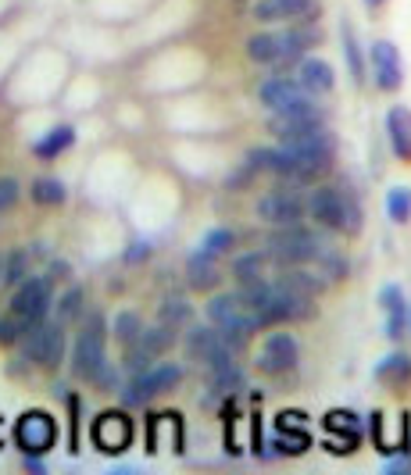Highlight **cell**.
<instances>
[{"instance_id":"6da1fadb","label":"cell","mask_w":411,"mask_h":475,"mask_svg":"<svg viewBox=\"0 0 411 475\" xmlns=\"http://www.w3.org/2000/svg\"><path fill=\"white\" fill-rule=\"evenodd\" d=\"M108 333L112 325L104 322L101 311H83V325H79L75 351H72V372L93 386L115 390V368L108 361Z\"/></svg>"},{"instance_id":"7a4b0ae2","label":"cell","mask_w":411,"mask_h":475,"mask_svg":"<svg viewBox=\"0 0 411 475\" xmlns=\"http://www.w3.org/2000/svg\"><path fill=\"white\" fill-rule=\"evenodd\" d=\"M308 215L322 229H333V233H344V237H357L361 226H365L361 200L354 193H347L344 186H318L308 197Z\"/></svg>"},{"instance_id":"3957f363","label":"cell","mask_w":411,"mask_h":475,"mask_svg":"<svg viewBox=\"0 0 411 475\" xmlns=\"http://www.w3.org/2000/svg\"><path fill=\"white\" fill-rule=\"evenodd\" d=\"M208 322L222 333V340L233 347L236 354L250 344V336L261 329L254 311L240 300V294H219V297L208 300Z\"/></svg>"},{"instance_id":"277c9868","label":"cell","mask_w":411,"mask_h":475,"mask_svg":"<svg viewBox=\"0 0 411 475\" xmlns=\"http://www.w3.org/2000/svg\"><path fill=\"white\" fill-rule=\"evenodd\" d=\"M261 104L272 111V115H311V119H322L315 97L297 82V75H287V72H272L261 90H258Z\"/></svg>"},{"instance_id":"5b68a950","label":"cell","mask_w":411,"mask_h":475,"mask_svg":"<svg viewBox=\"0 0 411 475\" xmlns=\"http://www.w3.org/2000/svg\"><path fill=\"white\" fill-rule=\"evenodd\" d=\"M7 311L18 318L22 336L29 329H36L40 322H47V315L54 311V279L51 276H29L25 283H18L15 294H11Z\"/></svg>"},{"instance_id":"8992f818","label":"cell","mask_w":411,"mask_h":475,"mask_svg":"<svg viewBox=\"0 0 411 475\" xmlns=\"http://www.w3.org/2000/svg\"><path fill=\"white\" fill-rule=\"evenodd\" d=\"M318 237L304 226V222H297V226H283V229H276L269 243H265V254H269V261L272 265H279V268H290V265H311L315 261V254H318Z\"/></svg>"},{"instance_id":"52a82bcc","label":"cell","mask_w":411,"mask_h":475,"mask_svg":"<svg viewBox=\"0 0 411 475\" xmlns=\"http://www.w3.org/2000/svg\"><path fill=\"white\" fill-rule=\"evenodd\" d=\"M18 344H22V361L40 364V368H47V372L61 368L64 351H68V336H64V325H61V322H40V325L29 329Z\"/></svg>"},{"instance_id":"ba28073f","label":"cell","mask_w":411,"mask_h":475,"mask_svg":"<svg viewBox=\"0 0 411 475\" xmlns=\"http://www.w3.org/2000/svg\"><path fill=\"white\" fill-rule=\"evenodd\" d=\"M179 383H182V368H179V364H151L147 372L132 375L129 386L118 390V393H122V404H125V408H140V404H147L151 397L176 390Z\"/></svg>"},{"instance_id":"9c48e42d","label":"cell","mask_w":411,"mask_h":475,"mask_svg":"<svg viewBox=\"0 0 411 475\" xmlns=\"http://www.w3.org/2000/svg\"><path fill=\"white\" fill-rule=\"evenodd\" d=\"M254 215H258L261 222L276 226V229L297 226V222H304V215H308V200H304L297 189H290V186H279V189L265 193V197L254 204Z\"/></svg>"},{"instance_id":"30bf717a","label":"cell","mask_w":411,"mask_h":475,"mask_svg":"<svg viewBox=\"0 0 411 475\" xmlns=\"http://www.w3.org/2000/svg\"><path fill=\"white\" fill-rule=\"evenodd\" d=\"M186 357L190 361H201L208 372L222 368V364H233L236 351L222 340V333L215 325H193L186 333Z\"/></svg>"},{"instance_id":"8fae6325","label":"cell","mask_w":411,"mask_h":475,"mask_svg":"<svg viewBox=\"0 0 411 475\" xmlns=\"http://www.w3.org/2000/svg\"><path fill=\"white\" fill-rule=\"evenodd\" d=\"M11 436H15V443L25 454H47L58 443V422L47 415V412H25V415L15 422Z\"/></svg>"},{"instance_id":"7c38bea8","label":"cell","mask_w":411,"mask_h":475,"mask_svg":"<svg viewBox=\"0 0 411 475\" xmlns=\"http://www.w3.org/2000/svg\"><path fill=\"white\" fill-rule=\"evenodd\" d=\"M368 75H372V82H376L379 93H397L401 90V82H405V61H401V51L390 40H376L372 44Z\"/></svg>"},{"instance_id":"4fadbf2b","label":"cell","mask_w":411,"mask_h":475,"mask_svg":"<svg viewBox=\"0 0 411 475\" xmlns=\"http://www.w3.org/2000/svg\"><path fill=\"white\" fill-rule=\"evenodd\" d=\"M90 440L104 454H125L132 447V418L125 415V412H104V415H97L93 425H90Z\"/></svg>"},{"instance_id":"5bb4252c","label":"cell","mask_w":411,"mask_h":475,"mask_svg":"<svg viewBox=\"0 0 411 475\" xmlns=\"http://www.w3.org/2000/svg\"><path fill=\"white\" fill-rule=\"evenodd\" d=\"M297 357H300V344L294 333H269L265 347L258 351V368L265 375H287L297 368Z\"/></svg>"},{"instance_id":"9a60e30c","label":"cell","mask_w":411,"mask_h":475,"mask_svg":"<svg viewBox=\"0 0 411 475\" xmlns=\"http://www.w3.org/2000/svg\"><path fill=\"white\" fill-rule=\"evenodd\" d=\"M318 11L315 0H254L250 15L261 25H290V22H311Z\"/></svg>"},{"instance_id":"2e32d148","label":"cell","mask_w":411,"mask_h":475,"mask_svg":"<svg viewBox=\"0 0 411 475\" xmlns=\"http://www.w3.org/2000/svg\"><path fill=\"white\" fill-rule=\"evenodd\" d=\"M308 415L304 412H283L276 418V436H272V447L276 454H304L311 447V436H308Z\"/></svg>"},{"instance_id":"e0dca14e","label":"cell","mask_w":411,"mask_h":475,"mask_svg":"<svg viewBox=\"0 0 411 475\" xmlns=\"http://www.w3.org/2000/svg\"><path fill=\"white\" fill-rule=\"evenodd\" d=\"M379 307H383V315H387V336L390 340H405V333H408V322H411V307L408 300H405V290L401 286H383L379 290Z\"/></svg>"},{"instance_id":"ac0fdd59","label":"cell","mask_w":411,"mask_h":475,"mask_svg":"<svg viewBox=\"0 0 411 475\" xmlns=\"http://www.w3.org/2000/svg\"><path fill=\"white\" fill-rule=\"evenodd\" d=\"M326 432H329V451L333 454H351L361 440V425H357V415L337 408L326 415Z\"/></svg>"},{"instance_id":"d6986e66","label":"cell","mask_w":411,"mask_h":475,"mask_svg":"<svg viewBox=\"0 0 411 475\" xmlns=\"http://www.w3.org/2000/svg\"><path fill=\"white\" fill-rule=\"evenodd\" d=\"M387 136H390L394 158L411 165V111L405 104H394V108L387 111Z\"/></svg>"},{"instance_id":"ffe728a7","label":"cell","mask_w":411,"mask_h":475,"mask_svg":"<svg viewBox=\"0 0 411 475\" xmlns=\"http://www.w3.org/2000/svg\"><path fill=\"white\" fill-rule=\"evenodd\" d=\"M297 82L311 93V97H322V93H329L333 86H337V75H333V64L322 58H304L297 64Z\"/></svg>"},{"instance_id":"44dd1931","label":"cell","mask_w":411,"mask_h":475,"mask_svg":"<svg viewBox=\"0 0 411 475\" xmlns=\"http://www.w3.org/2000/svg\"><path fill=\"white\" fill-rule=\"evenodd\" d=\"M376 379H379L383 386H390L394 393H401L405 386H411V357L405 354V351L387 354L376 364Z\"/></svg>"},{"instance_id":"7402d4cb","label":"cell","mask_w":411,"mask_h":475,"mask_svg":"<svg viewBox=\"0 0 411 475\" xmlns=\"http://www.w3.org/2000/svg\"><path fill=\"white\" fill-rule=\"evenodd\" d=\"M186 276H190V286H193V290H201V294H208V290H215V286L222 283L215 257H211V254H204V250H197V254L190 257Z\"/></svg>"},{"instance_id":"603a6c76","label":"cell","mask_w":411,"mask_h":475,"mask_svg":"<svg viewBox=\"0 0 411 475\" xmlns=\"http://www.w3.org/2000/svg\"><path fill=\"white\" fill-rule=\"evenodd\" d=\"M269 254L265 250H247V254H236L233 261V276L236 286H250V283H261L265 272H269Z\"/></svg>"},{"instance_id":"cb8c5ba5","label":"cell","mask_w":411,"mask_h":475,"mask_svg":"<svg viewBox=\"0 0 411 475\" xmlns=\"http://www.w3.org/2000/svg\"><path fill=\"white\" fill-rule=\"evenodd\" d=\"M276 283L287 286V290H294V294H304V297H318V294L326 290V279L315 276V272H308L304 265H290V268H283Z\"/></svg>"},{"instance_id":"d4e9b609","label":"cell","mask_w":411,"mask_h":475,"mask_svg":"<svg viewBox=\"0 0 411 475\" xmlns=\"http://www.w3.org/2000/svg\"><path fill=\"white\" fill-rule=\"evenodd\" d=\"M72 143H75V129H72V125H54L40 143H33V154H36L40 161H54Z\"/></svg>"},{"instance_id":"484cf974","label":"cell","mask_w":411,"mask_h":475,"mask_svg":"<svg viewBox=\"0 0 411 475\" xmlns=\"http://www.w3.org/2000/svg\"><path fill=\"white\" fill-rule=\"evenodd\" d=\"M243 368L240 364H222V368H215L211 372V401H219V397H236L240 390H243Z\"/></svg>"},{"instance_id":"4316f807","label":"cell","mask_w":411,"mask_h":475,"mask_svg":"<svg viewBox=\"0 0 411 475\" xmlns=\"http://www.w3.org/2000/svg\"><path fill=\"white\" fill-rule=\"evenodd\" d=\"M29 197H33V204H40V208H61V204L68 200V189H64L61 179L40 176V179H33Z\"/></svg>"},{"instance_id":"83f0119b","label":"cell","mask_w":411,"mask_h":475,"mask_svg":"<svg viewBox=\"0 0 411 475\" xmlns=\"http://www.w3.org/2000/svg\"><path fill=\"white\" fill-rule=\"evenodd\" d=\"M340 36H344V58H347V68H351L354 86H361V82H365V75H368V61H365V54H361L357 36H354V29L347 25V22L340 25Z\"/></svg>"},{"instance_id":"f1b7e54d","label":"cell","mask_w":411,"mask_h":475,"mask_svg":"<svg viewBox=\"0 0 411 475\" xmlns=\"http://www.w3.org/2000/svg\"><path fill=\"white\" fill-rule=\"evenodd\" d=\"M29 276H33V254H29V250H22V247H18V250H11V254H7V261H4V286H7V290H15V286H18V283H25Z\"/></svg>"},{"instance_id":"f546056e","label":"cell","mask_w":411,"mask_h":475,"mask_svg":"<svg viewBox=\"0 0 411 475\" xmlns=\"http://www.w3.org/2000/svg\"><path fill=\"white\" fill-rule=\"evenodd\" d=\"M140 333H143V318L136 311H118L115 322H112V340L118 347H132L140 340Z\"/></svg>"},{"instance_id":"4dcf8cb0","label":"cell","mask_w":411,"mask_h":475,"mask_svg":"<svg viewBox=\"0 0 411 475\" xmlns=\"http://www.w3.org/2000/svg\"><path fill=\"white\" fill-rule=\"evenodd\" d=\"M136 344H143L147 351L154 357H161V354H169L172 347H176V329H169L165 322H158V325H143V333H140V340Z\"/></svg>"},{"instance_id":"1f68e13d","label":"cell","mask_w":411,"mask_h":475,"mask_svg":"<svg viewBox=\"0 0 411 475\" xmlns=\"http://www.w3.org/2000/svg\"><path fill=\"white\" fill-rule=\"evenodd\" d=\"M158 322H165L169 329H182V325H190L193 322V307H190V300L182 297H165V304L158 307Z\"/></svg>"},{"instance_id":"d6a6232c","label":"cell","mask_w":411,"mask_h":475,"mask_svg":"<svg viewBox=\"0 0 411 475\" xmlns=\"http://www.w3.org/2000/svg\"><path fill=\"white\" fill-rule=\"evenodd\" d=\"M315 265H318V272H322L326 283H344V279H347V261H344L337 250H329V247H318Z\"/></svg>"},{"instance_id":"836d02e7","label":"cell","mask_w":411,"mask_h":475,"mask_svg":"<svg viewBox=\"0 0 411 475\" xmlns=\"http://www.w3.org/2000/svg\"><path fill=\"white\" fill-rule=\"evenodd\" d=\"M54 315L61 325H72L75 318H83V286H68L58 300H54Z\"/></svg>"},{"instance_id":"e575fe53","label":"cell","mask_w":411,"mask_h":475,"mask_svg":"<svg viewBox=\"0 0 411 475\" xmlns=\"http://www.w3.org/2000/svg\"><path fill=\"white\" fill-rule=\"evenodd\" d=\"M387 211H390V218H394L397 226H408L411 222V189L394 186L390 197H387Z\"/></svg>"},{"instance_id":"d590c367","label":"cell","mask_w":411,"mask_h":475,"mask_svg":"<svg viewBox=\"0 0 411 475\" xmlns=\"http://www.w3.org/2000/svg\"><path fill=\"white\" fill-rule=\"evenodd\" d=\"M158 357L151 354L143 344H132V347H125V357H122V368L129 372V375H140V372H147L151 364H154Z\"/></svg>"},{"instance_id":"8d00e7d4","label":"cell","mask_w":411,"mask_h":475,"mask_svg":"<svg viewBox=\"0 0 411 475\" xmlns=\"http://www.w3.org/2000/svg\"><path fill=\"white\" fill-rule=\"evenodd\" d=\"M236 237L230 233V229H211L208 237H204V254H211V257H219V254H226V250H233Z\"/></svg>"},{"instance_id":"74e56055","label":"cell","mask_w":411,"mask_h":475,"mask_svg":"<svg viewBox=\"0 0 411 475\" xmlns=\"http://www.w3.org/2000/svg\"><path fill=\"white\" fill-rule=\"evenodd\" d=\"M22 197V186L15 176H0V211H11Z\"/></svg>"},{"instance_id":"f35d334b","label":"cell","mask_w":411,"mask_h":475,"mask_svg":"<svg viewBox=\"0 0 411 475\" xmlns=\"http://www.w3.org/2000/svg\"><path fill=\"white\" fill-rule=\"evenodd\" d=\"M22 340V325H18V318L7 311V315H0V347H15Z\"/></svg>"},{"instance_id":"ab89813d","label":"cell","mask_w":411,"mask_h":475,"mask_svg":"<svg viewBox=\"0 0 411 475\" xmlns=\"http://www.w3.org/2000/svg\"><path fill=\"white\" fill-rule=\"evenodd\" d=\"M64 401H68V425H72L68 451H72V454H79V397H75V393H68Z\"/></svg>"},{"instance_id":"60d3db41","label":"cell","mask_w":411,"mask_h":475,"mask_svg":"<svg viewBox=\"0 0 411 475\" xmlns=\"http://www.w3.org/2000/svg\"><path fill=\"white\" fill-rule=\"evenodd\" d=\"M147 254H151V247H147V243H132V250L125 254V261H129V265H136V261H143Z\"/></svg>"},{"instance_id":"b9f144b4","label":"cell","mask_w":411,"mask_h":475,"mask_svg":"<svg viewBox=\"0 0 411 475\" xmlns=\"http://www.w3.org/2000/svg\"><path fill=\"white\" fill-rule=\"evenodd\" d=\"M47 276H51V279H54V283H58V279H68V276H72V265H68V261H54V265H51V272H47Z\"/></svg>"},{"instance_id":"7bdbcfd3","label":"cell","mask_w":411,"mask_h":475,"mask_svg":"<svg viewBox=\"0 0 411 475\" xmlns=\"http://www.w3.org/2000/svg\"><path fill=\"white\" fill-rule=\"evenodd\" d=\"M383 4H387V0H365V7H368V11H376V7H383Z\"/></svg>"},{"instance_id":"ee69618b","label":"cell","mask_w":411,"mask_h":475,"mask_svg":"<svg viewBox=\"0 0 411 475\" xmlns=\"http://www.w3.org/2000/svg\"><path fill=\"white\" fill-rule=\"evenodd\" d=\"M0 447H4V418H0Z\"/></svg>"},{"instance_id":"f6af8a7d","label":"cell","mask_w":411,"mask_h":475,"mask_svg":"<svg viewBox=\"0 0 411 475\" xmlns=\"http://www.w3.org/2000/svg\"><path fill=\"white\" fill-rule=\"evenodd\" d=\"M0 286H4V261H0Z\"/></svg>"}]
</instances>
